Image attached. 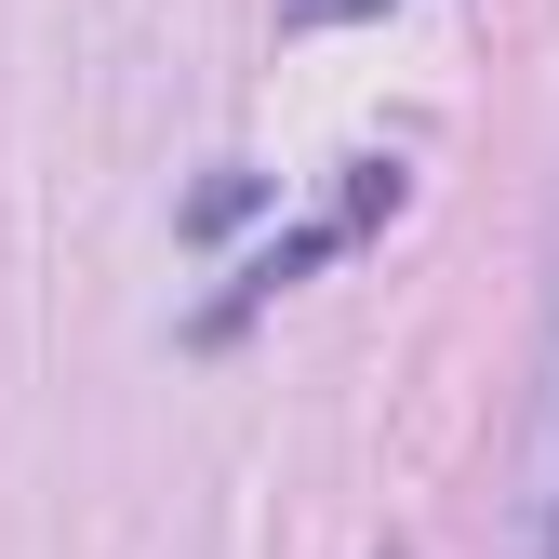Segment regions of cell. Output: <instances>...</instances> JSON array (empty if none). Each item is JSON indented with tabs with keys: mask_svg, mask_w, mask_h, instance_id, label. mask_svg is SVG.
<instances>
[{
	"mask_svg": "<svg viewBox=\"0 0 559 559\" xmlns=\"http://www.w3.org/2000/svg\"><path fill=\"white\" fill-rule=\"evenodd\" d=\"M520 559H559V240L533 307V400H520Z\"/></svg>",
	"mask_w": 559,
	"mask_h": 559,
	"instance_id": "cell-1",
	"label": "cell"
},
{
	"mask_svg": "<svg viewBox=\"0 0 559 559\" xmlns=\"http://www.w3.org/2000/svg\"><path fill=\"white\" fill-rule=\"evenodd\" d=\"M346 14H386V0H280V27H346Z\"/></svg>",
	"mask_w": 559,
	"mask_h": 559,
	"instance_id": "cell-2",
	"label": "cell"
}]
</instances>
